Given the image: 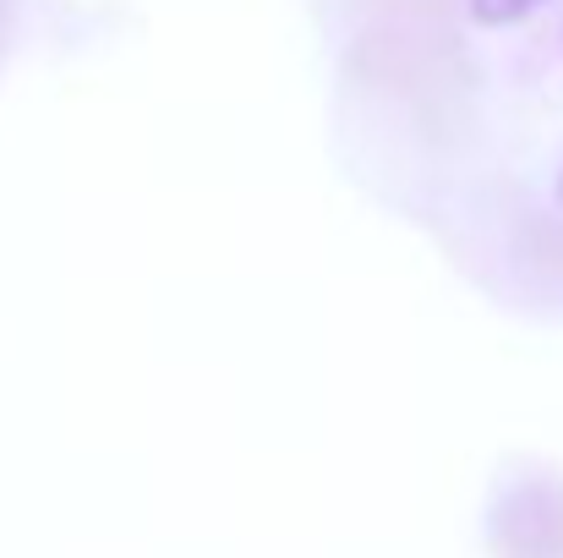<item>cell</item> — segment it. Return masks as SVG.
Here are the masks:
<instances>
[{
  "label": "cell",
  "instance_id": "obj_1",
  "mask_svg": "<svg viewBox=\"0 0 563 558\" xmlns=\"http://www.w3.org/2000/svg\"><path fill=\"white\" fill-rule=\"evenodd\" d=\"M493 558H563V477H526L487 515Z\"/></svg>",
  "mask_w": 563,
  "mask_h": 558
},
{
  "label": "cell",
  "instance_id": "obj_2",
  "mask_svg": "<svg viewBox=\"0 0 563 558\" xmlns=\"http://www.w3.org/2000/svg\"><path fill=\"white\" fill-rule=\"evenodd\" d=\"M537 6H548V0H471V17H476L482 28H509V22L531 17Z\"/></svg>",
  "mask_w": 563,
  "mask_h": 558
},
{
  "label": "cell",
  "instance_id": "obj_3",
  "mask_svg": "<svg viewBox=\"0 0 563 558\" xmlns=\"http://www.w3.org/2000/svg\"><path fill=\"white\" fill-rule=\"evenodd\" d=\"M559 197H563V182H559Z\"/></svg>",
  "mask_w": 563,
  "mask_h": 558
}]
</instances>
